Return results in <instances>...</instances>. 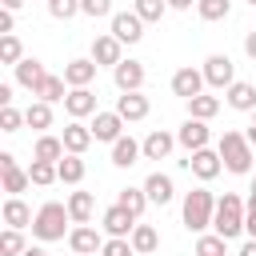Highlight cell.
I'll return each mask as SVG.
<instances>
[{
  "instance_id": "1",
  "label": "cell",
  "mask_w": 256,
  "mask_h": 256,
  "mask_svg": "<svg viewBox=\"0 0 256 256\" xmlns=\"http://www.w3.org/2000/svg\"><path fill=\"white\" fill-rule=\"evenodd\" d=\"M244 212H248V204H244L236 192H224V196L216 200V216H212L216 236H224V240L240 236V232H244Z\"/></svg>"
},
{
  "instance_id": "2",
  "label": "cell",
  "mask_w": 256,
  "mask_h": 256,
  "mask_svg": "<svg viewBox=\"0 0 256 256\" xmlns=\"http://www.w3.org/2000/svg\"><path fill=\"white\" fill-rule=\"evenodd\" d=\"M68 224H72V216H68V204H60V200H48L40 212H36V220H32V236L36 240H64V232H68Z\"/></svg>"
},
{
  "instance_id": "3",
  "label": "cell",
  "mask_w": 256,
  "mask_h": 256,
  "mask_svg": "<svg viewBox=\"0 0 256 256\" xmlns=\"http://www.w3.org/2000/svg\"><path fill=\"white\" fill-rule=\"evenodd\" d=\"M212 216H216V196L208 188H192L184 196V228L204 232V228H212Z\"/></svg>"
},
{
  "instance_id": "4",
  "label": "cell",
  "mask_w": 256,
  "mask_h": 256,
  "mask_svg": "<svg viewBox=\"0 0 256 256\" xmlns=\"http://www.w3.org/2000/svg\"><path fill=\"white\" fill-rule=\"evenodd\" d=\"M216 152H220L224 168H228V172H236V176H244V172L252 168V144H248V136H244V132H224V136H220V144H216Z\"/></svg>"
},
{
  "instance_id": "5",
  "label": "cell",
  "mask_w": 256,
  "mask_h": 256,
  "mask_svg": "<svg viewBox=\"0 0 256 256\" xmlns=\"http://www.w3.org/2000/svg\"><path fill=\"white\" fill-rule=\"evenodd\" d=\"M200 72H204V84H208V88H232V84H236V64H232L228 56H220V52L208 56Z\"/></svg>"
},
{
  "instance_id": "6",
  "label": "cell",
  "mask_w": 256,
  "mask_h": 256,
  "mask_svg": "<svg viewBox=\"0 0 256 256\" xmlns=\"http://www.w3.org/2000/svg\"><path fill=\"white\" fill-rule=\"evenodd\" d=\"M100 224H104V232H108L112 240H128V236H132V228H136V216H132L128 208H120V204H112V208H104V216H100Z\"/></svg>"
},
{
  "instance_id": "7",
  "label": "cell",
  "mask_w": 256,
  "mask_h": 256,
  "mask_svg": "<svg viewBox=\"0 0 256 256\" xmlns=\"http://www.w3.org/2000/svg\"><path fill=\"white\" fill-rule=\"evenodd\" d=\"M0 176H4V192H8V196H20V192L32 184V176L16 164L12 152H0Z\"/></svg>"
},
{
  "instance_id": "8",
  "label": "cell",
  "mask_w": 256,
  "mask_h": 256,
  "mask_svg": "<svg viewBox=\"0 0 256 256\" xmlns=\"http://www.w3.org/2000/svg\"><path fill=\"white\" fill-rule=\"evenodd\" d=\"M88 128H92V136H96V140L116 144V140L124 136V116H120V112H96Z\"/></svg>"
},
{
  "instance_id": "9",
  "label": "cell",
  "mask_w": 256,
  "mask_h": 256,
  "mask_svg": "<svg viewBox=\"0 0 256 256\" xmlns=\"http://www.w3.org/2000/svg\"><path fill=\"white\" fill-rule=\"evenodd\" d=\"M184 164L192 168V176H196V180H216V176H220V168H224L220 152H212V148H200V152H192Z\"/></svg>"
},
{
  "instance_id": "10",
  "label": "cell",
  "mask_w": 256,
  "mask_h": 256,
  "mask_svg": "<svg viewBox=\"0 0 256 256\" xmlns=\"http://www.w3.org/2000/svg\"><path fill=\"white\" fill-rule=\"evenodd\" d=\"M68 248H72L76 256H92V252L104 248V236H100L92 224H76V228L68 232Z\"/></svg>"
},
{
  "instance_id": "11",
  "label": "cell",
  "mask_w": 256,
  "mask_h": 256,
  "mask_svg": "<svg viewBox=\"0 0 256 256\" xmlns=\"http://www.w3.org/2000/svg\"><path fill=\"white\" fill-rule=\"evenodd\" d=\"M112 36H116L120 44H140L144 20H140L136 12H116V16H112Z\"/></svg>"
},
{
  "instance_id": "12",
  "label": "cell",
  "mask_w": 256,
  "mask_h": 256,
  "mask_svg": "<svg viewBox=\"0 0 256 256\" xmlns=\"http://www.w3.org/2000/svg\"><path fill=\"white\" fill-rule=\"evenodd\" d=\"M112 80H116L120 92H140V84H144V64H140V60H120V64L112 68Z\"/></svg>"
},
{
  "instance_id": "13",
  "label": "cell",
  "mask_w": 256,
  "mask_h": 256,
  "mask_svg": "<svg viewBox=\"0 0 256 256\" xmlns=\"http://www.w3.org/2000/svg\"><path fill=\"white\" fill-rule=\"evenodd\" d=\"M172 92H176L180 100L200 96V92H204V72H196V68H176V72H172Z\"/></svg>"
},
{
  "instance_id": "14",
  "label": "cell",
  "mask_w": 256,
  "mask_h": 256,
  "mask_svg": "<svg viewBox=\"0 0 256 256\" xmlns=\"http://www.w3.org/2000/svg\"><path fill=\"white\" fill-rule=\"evenodd\" d=\"M64 112L72 120H84V116H96V92L92 88H72L64 96Z\"/></svg>"
},
{
  "instance_id": "15",
  "label": "cell",
  "mask_w": 256,
  "mask_h": 256,
  "mask_svg": "<svg viewBox=\"0 0 256 256\" xmlns=\"http://www.w3.org/2000/svg\"><path fill=\"white\" fill-rule=\"evenodd\" d=\"M176 144H184V148H188V156H192V152H200V148H208V124L188 116V120L180 124V132H176Z\"/></svg>"
},
{
  "instance_id": "16",
  "label": "cell",
  "mask_w": 256,
  "mask_h": 256,
  "mask_svg": "<svg viewBox=\"0 0 256 256\" xmlns=\"http://www.w3.org/2000/svg\"><path fill=\"white\" fill-rule=\"evenodd\" d=\"M44 80H48V72H44V64H40L36 56H24V60L16 64V84H20V88H28L32 96H36V88H40Z\"/></svg>"
},
{
  "instance_id": "17",
  "label": "cell",
  "mask_w": 256,
  "mask_h": 256,
  "mask_svg": "<svg viewBox=\"0 0 256 256\" xmlns=\"http://www.w3.org/2000/svg\"><path fill=\"white\" fill-rule=\"evenodd\" d=\"M120 48H124V44H120L112 32H108V36H96V40H92V60H96V64H108V68H116V64L124 60V52H120Z\"/></svg>"
},
{
  "instance_id": "18",
  "label": "cell",
  "mask_w": 256,
  "mask_h": 256,
  "mask_svg": "<svg viewBox=\"0 0 256 256\" xmlns=\"http://www.w3.org/2000/svg\"><path fill=\"white\" fill-rule=\"evenodd\" d=\"M60 140H64V152H72V156H84V152H88V144H92L96 136H92V128H88V124L72 120V124L64 128V136H60Z\"/></svg>"
},
{
  "instance_id": "19",
  "label": "cell",
  "mask_w": 256,
  "mask_h": 256,
  "mask_svg": "<svg viewBox=\"0 0 256 256\" xmlns=\"http://www.w3.org/2000/svg\"><path fill=\"white\" fill-rule=\"evenodd\" d=\"M96 60H68L64 64V80H68V88H88L92 80H96Z\"/></svg>"
},
{
  "instance_id": "20",
  "label": "cell",
  "mask_w": 256,
  "mask_h": 256,
  "mask_svg": "<svg viewBox=\"0 0 256 256\" xmlns=\"http://www.w3.org/2000/svg\"><path fill=\"white\" fill-rule=\"evenodd\" d=\"M148 108H152V104H148V96H140V92H120V96H116V112L124 116V124H128V120H144Z\"/></svg>"
},
{
  "instance_id": "21",
  "label": "cell",
  "mask_w": 256,
  "mask_h": 256,
  "mask_svg": "<svg viewBox=\"0 0 256 256\" xmlns=\"http://www.w3.org/2000/svg\"><path fill=\"white\" fill-rule=\"evenodd\" d=\"M172 148H176V136H168L164 128H156V132L144 136V160H164Z\"/></svg>"
},
{
  "instance_id": "22",
  "label": "cell",
  "mask_w": 256,
  "mask_h": 256,
  "mask_svg": "<svg viewBox=\"0 0 256 256\" xmlns=\"http://www.w3.org/2000/svg\"><path fill=\"white\" fill-rule=\"evenodd\" d=\"M140 156H144V144H136L132 136H120V140L112 144V164H116V168H132Z\"/></svg>"
},
{
  "instance_id": "23",
  "label": "cell",
  "mask_w": 256,
  "mask_h": 256,
  "mask_svg": "<svg viewBox=\"0 0 256 256\" xmlns=\"http://www.w3.org/2000/svg\"><path fill=\"white\" fill-rule=\"evenodd\" d=\"M144 192H148V200H152V204H168V200L176 196L172 176H164V172H152V176L144 180Z\"/></svg>"
},
{
  "instance_id": "24",
  "label": "cell",
  "mask_w": 256,
  "mask_h": 256,
  "mask_svg": "<svg viewBox=\"0 0 256 256\" xmlns=\"http://www.w3.org/2000/svg\"><path fill=\"white\" fill-rule=\"evenodd\" d=\"M68 152H64V140L60 136H40L36 148H32V160H48V164H60Z\"/></svg>"
},
{
  "instance_id": "25",
  "label": "cell",
  "mask_w": 256,
  "mask_h": 256,
  "mask_svg": "<svg viewBox=\"0 0 256 256\" xmlns=\"http://www.w3.org/2000/svg\"><path fill=\"white\" fill-rule=\"evenodd\" d=\"M92 208H96V196H92V192H72V196H68V216H72V224H88V220H92Z\"/></svg>"
},
{
  "instance_id": "26",
  "label": "cell",
  "mask_w": 256,
  "mask_h": 256,
  "mask_svg": "<svg viewBox=\"0 0 256 256\" xmlns=\"http://www.w3.org/2000/svg\"><path fill=\"white\" fill-rule=\"evenodd\" d=\"M32 220H36V216L28 212V204H24L20 196H8V200H4V224H8V228H28Z\"/></svg>"
},
{
  "instance_id": "27",
  "label": "cell",
  "mask_w": 256,
  "mask_h": 256,
  "mask_svg": "<svg viewBox=\"0 0 256 256\" xmlns=\"http://www.w3.org/2000/svg\"><path fill=\"white\" fill-rule=\"evenodd\" d=\"M128 240H132V248H136V256H148V252H156V248H160V232H156L152 224H136Z\"/></svg>"
},
{
  "instance_id": "28",
  "label": "cell",
  "mask_w": 256,
  "mask_h": 256,
  "mask_svg": "<svg viewBox=\"0 0 256 256\" xmlns=\"http://www.w3.org/2000/svg\"><path fill=\"white\" fill-rule=\"evenodd\" d=\"M228 104H232L236 112H256V88H252L248 80H236V84L228 88Z\"/></svg>"
},
{
  "instance_id": "29",
  "label": "cell",
  "mask_w": 256,
  "mask_h": 256,
  "mask_svg": "<svg viewBox=\"0 0 256 256\" xmlns=\"http://www.w3.org/2000/svg\"><path fill=\"white\" fill-rule=\"evenodd\" d=\"M216 112H220V100H216V96H204V92H200V96L188 100V116H192V120H212Z\"/></svg>"
},
{
  "instance_id": "30",
  "label": "cell",
  "mask_w": 256,
  "mask_h": 256,
  "mask_svg": "<svg viewBox=\"0 0 256 256\" xmlns=\"http://www.w3.org/2000/svg\"><path fill=\"white\" fill-rule=\"evenodd\" d=\"M24 120H28V128H36V132L52 128V104H44V100L28 104V108H24Z\"/></svg>"
},
{
  "instance_id": "31",
  "label": "cell",
  "mask_w": 256,
  "mask_h": 256,
  "mask_svg": "<svg viewBox=\"0 0 256 256\" xmlns=\"http://www.w3.org/2000/svg\"><path fill=\"white\" fill-rule=\"evenodd\" d=\"M56 172H60V184H80L88 168H84V160H80V156H72V152H68V156L56 164Z\"/></svg>"
},
{
  "instance_id": "32",
  "label": "cell",
  "mask_w": 256,
  "mask_h": 256,
  "mask_svg": "<svg viewBox=\"0 0 256 256\" xmlns=\"http://www.w3.org/2000/svg\"><path fill=\"white\" fill-rule=\"evenodd\" d=\"M116 204H120V208H128V212L140 220V212H144L152 200H148V192H144V188H124V192L116 196Z\"/></svg>"
},
{
  "instance_id": "33",
  "label": "cell",
  "mask_w": 256,
  "mask_h": 256,
  "mask_svg": "<svg viewBox=\"0 0 256 256\" xmlns=\"http://www.w3.org/2000/svg\"><path fill=\"white\" fill-rule=\"evenodd\" d=\"M196 12H200V20H224L228 12H232V0H196Z\"/></svg>"
},
{
  "instance_id": "34",
  "label": "cell",
  "mask_w": 256,
  "mask_h": 256,
  "mask_svg": "<svg viewBox=\"0 0 256 256\" xmlns=\"http://www.w3.org/2000/svg\"><path fill=\"white\" fill-rule=\"evenodd\" d=\"M132 12H136L144 24H156V20L168 12V0H136V4H132Z\"/></svg>"
},
{
  "instance_id": "35",
  "label": "cell",
  "mask_w": 256,
  "mask_h": 256,
  "mask_svg": "<svg viewBox=\"0 0 256 256\" xmlns=\"http://www.w3.org/2000/svg\"><path fill=\"white\" fill-rule=\"evenodd\" d=\"M64 84H68L64 76H48V80L36 88V96H40L44 104H56V100H64V96H68V92H64Z\"/></svg>"
},
{
  "instance_id": "36",
  "label": "cell",
  "mask_w": 256,
  "mask_h": 256,
  "mask_svg": "<svg viewBox=\"0 0 256 256\" xmlns=\"http://www.w3.org/2000/svg\"><path fill=\"white\" fill-rule=\"evenodd\" d=\"M0 252H4V256H24V252H28L20 228H4V236H0Z\"/></svg>"
},
{
  "instance_id": "37",
  "label": "cell",
  "mask_w": 256,
  "mask_h": 256,
  "mask_svg": "<svg viewBox=\"0 0 256 256\" xmlns=\"http://www.w3.org/2000/svg\"><path fill=\"white\" fill-rule=\"evenodd\" d=\"M28 176H32V184H52V180H60V172H56V164H48V160H32V168H28Z\"/></svg>"
},
{
  "instance_id": "38",
  "label": "cell",
  "mask_w": 256,
  "mask_h": 256,
  "mask_svg": "<svg viewBox=\"0 0 256 256\" xmlns=\"http://www.w3.org/2000/svg\"><path fill=\"white\" fill-rule=\"evenodd\" d=\"M0 60H4V64H12V68L24 60V48H20V40H16V36H0Z\"/></svg>"
},
{
  "instance_id": "39",
  "label": "cell",
  "mask_w": 256,
  "mask_h": 256,
  "mask_svg": "<svg viewBox=\"0 0 256 256\" xmlns=\"http://www.w3.org/2000/svg\"><path fill=\"white\" fill-rule=\"evenodd\" d=\"M224 244H228V240L216 236V232H212V236H200V240H196V256H224Z\"/></svg>"
},
{
  "instance_id": "40",
  "label": "cell",
  "mask_w": 256,
  "mask_h": 256,
  "mask_svg": "<svg viewBox=\"0 0 256 256\" xmlns=\"http://www.w3.org/2000/svg\"><path fill=\"white\" fill-rule=\"evenodd\" d=\"M48 12H52L56 20H72V16L80 12V0H48Z\"/></svg>"
},
{
  "instance_id": "41",
  "label": "cell",
  "mask_w": 256,
  "mask_h": 256,
  "mask_svg": "<svg viewBox=\"0 0 256 256\" xmlns=\"http://www.w3.org/2000/svg\"><path fill=\"white\" fill-rule=\"evenodd\" d=\"M20 124H28L24 112H16V108H0V132H20Z\"/></svg>"
},
{
  "instance_id": "42",
  "label": "cell",
  "mask_w": 256,
  "mask_h": 256,
  "mask_svg": "<svg viewBox=\"0 0 256 256\" xmlns=\"http://www.w3.org/2000/svg\"><path fill=\"white\" fill-rule=\"evenodd\" d=\"M100 256H136V248H132V240H104V248H100Z\"/></svg>"
},
{
  "instance_id": "43",
  "label": "cell",
  "mask_w": 256,
  "mask_h": 256,
  "mask_svg": "<svg viewBox=\"0 0 256 256\" xmlns=\"http://www.w3.org/2000/svg\"><path fill=\"white\" fill-rule=\"evenodd\" d=\"M80 12H84V16H92V20H100V16H108V12H112V0H80Z\"/></svg>"
},
{
  "instance_id": "44",
  "label": "cell",
  "mask_w": 256,
  "mask_h": 256,
  "mask_svg": "<svg viewBox=\"0 0 256 256\" xmlns=\"http://www.w3.org/2000/svg\"><path fill=\"white\" fill-rule=\"evenodd\" d=\"M244 232L256 240V192L248 196V212H244Z\"/></svg>"
},
{
  "instance_id": "45",
  "label": "cell",
  "mask_w": 256,
  "mask_h": 256,
  "mask_svg": "<svg viewBox=\"0 0 256 256\" xmlns=\"http://www.w3.org/2000/svg\"><path fill=\"white\" fill-rule=\"evenodd\" d=\"M12 24H16V16L4 8V12H0V36H12Z\"/></svg>"
},
{
  "instance_id": "46",
  "label": "cell",
  "mask_w": 256,
  "mask_h": 256,
  "mask_svg": "<svg viewBox=\"0 0 256 256\" xmlns=\"http://www.w3.org/2000/svg\"><path fill=\"white\" fill-rule=\"evenodd\" d=\"M244 52H248V60H256V28L244 36Z\"/></svg>"
},
{
  "instance_id": "47",
  "label": "cell",
  "mask_w": 256,
  "mask_h": 256,
  "mask_svg": "<svg viewBox=\"0 0 256 256\" xmlns=\"http://www.w3.org/2000/svg\"><path fill=\"white\" fill-rule=\"evenodd\" d=\"M0 108H12V84H0Z\"/></svg>"
},
{
  "instance_id": "48",
  "label": "cell",
  "mask_w": 256,
  "mask_h": 256,
  "mask_svg": "<svg viewBox=\"0 0 256 256\" xmlns=\"http://www.w3.org/2000/svg\"><path fill=\"white\" fill-rule=\"evenodd\" d=\"M240 256H256V240H248V244L240 248Z\"/></svg>"
},
{
  "instance_id": "49",
  "label": "cell",
  "mask_w": 256,
  "mask_h": 256,
  "mask_svg": "<svg viewBox=\"0 0 256 256\" xmlns=\"http://www.w3.org/2000/svg\"><path fill=\"white\" fill-rule=\"evenodd\" d=\"M168 8H180L184 12V8H192V0H168Z\"/></svg>"
},
{
  "instance_id": "50",
  "label": "cell",
  "mask_w": 256,
  "mask_h": 256,
  "mask_svg": "<svg viewBox=\"0 0 256 256\" xmlns=\"http://www.w3.org/2000/svg\"><path fill=\"white\" fill-rule=\"evenodd\" d=\"M0 4H4V8H8V12H16V8H20V4H24V0H0Z\"/></svg>"
},
{
  "instance_id": "51",
  "label": "cell",
  "mask_w": 256,
  "mask_h": 256,
  "mask_svg": "<svg viewBox=\"0 0 256 256\" xmlns=\"http://www.w3.org/2000/svg\"><path fill=\"white\" fill-rule=\"evenodd\" d=\"M244 136H248V144H252V148H256V124H252V128H248V132H244Z\"/></svg>"
},
{
  "instance_id": "52",
  "label": "cell",
  "mask_w": 256,
  "mask_h": 256,
  "mask_svg": "<svg viewBox=\"0 0 256 256\" xmlns=\"http://www.w3.org/2000/svg\"><path fill=\"white\" fill-rule=\"evenodd\" d=\"M24 256H48V252H44V248H28Z\"/></svg>"
},
{
  "instance_id": "53",
  "label": "cell",
  "mask_w": 256,
  "mask_h": 256,
  "mask_svg": "<svg viewBox=\"0 0 256 256\" xmlns=\"http://www.w3.org/2000/svg\"><path fill=\"white\" fill-rule=\"evenodd\" d=\"M252 192H256V180H252Z\"/></svg>"
},
{
  "instance_id": "54",
  "label": "cell",
  "mask_w": 256,
  "mask_h": 256,
  "mask_svg": "<svg viewBox=\"0 0 256 256\" xmlns=\"http://www.w3.org/2000/svg\"><path fill=\"white\" fill-rule=\"evenodd\" d=\"M252 124H256V112H252Z\"/></svg>"
},
{
  "instance_id": "55",
  "label": "cell",
  "mask_w": 256,
  "mask_h": 256,
  "mask_svg": "<svg viewBox=\"0 0 256 256\" xmlns=\"http://www.w3.org/2000/svg\"><path fill=\"white\" fill-rule=\"evenodd\" d=\"M248 4H252V8H256V0H248Z\"/></svg>"
},
{
  "instance_id": "56",
  "label": "cell",
  "mask_w": 256,
  "mask_h": 256,
  "mask_svg": "<svg viewBox=\"0 0 256 256\" xmlns=\"http://www.w3.org/2000/svg\"><path fill=\"white\" fill-rule=\"evenodd\" d=\"M72 256H76V252H72Z\"/></svg>"
}]
</instances>
